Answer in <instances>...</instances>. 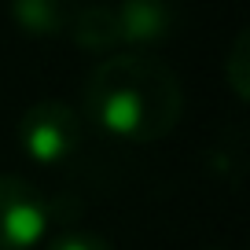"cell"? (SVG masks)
Returning <instances> with one entry per match:
<instances>
[{
	"instance_id": "cell-5",
	"label": "cell",
	"mask_w": 250,
	"mask_h": 250,
	"mask_svg": "<svg viewBox=\"0 0 250 250\" xmlns=\"http://www.w3.org/2000/svg\"><path fill=\"white\" fill-rule=\"evenodd\" d=\"M78 11H81V0H11V19L26 33H37V37L66 33Z\"/></svg>"
},
{
	"instance_id": "cell-4",
	"label": "cell",
	"mask_w": 250,
	"mask_h": 250,
	"mask_svg": "<svg viewBox=\"0 0 250 250\" xmlns=\"http://www.w3.org/2000/svg\"><path fill=\"white\" fill-rule=\"evenodd\" d=\"M110 11H114V30L122 52L158 48L173 30L169 0H118V4H110Z\"/></svg>"
},
{
	"instance_id": "cell-6",
	"label": "cell",
	"mask_w": 250,
	"mask_h": 250,
	"mask_svg": "<svg viewBox=\"0 0 250 250\" xmlns=\"http://www.w3.org/2000/svg\"><path fill=\"white\" fill-rule=\"evenodd\" d=\"M225 78L228 88L235 92V100H247L250 96V33L239 30L228 48V59H225Z\"/></svg>"
},
{
	"instance_id": "cell-8",
	"label": "cell",
	"mask_w": 250,
	"mask_h": 250,
	"mask_svg": "<svg viewBox=\"0 0 250 250\" xmlns=\"http://www.w3.org/2000/svg\"><path fill=\"white\" fill-rule=\"evenodd\" d=\"M206 250H221V247H206Z\"/></svg>"
},
{
	"instance_id": "cell-1",
	"label": "cell",
	"mask_w": 250,
	"mask_h": 250,
	"mask_svg": "<svg viewBox=\"0 0 250 250\" xmlns=\"http://www.w3.org/2000/svg\"><path fill=\"white\" fill-rule=\"evenodd\" d=\"M85 110L103 133L151 144L177 129L184 92L169 62L151 52H114L85 78Z\"/></svg>"
},
{
	"instance_id": "cell-7",
	"label": "cell",
	"mask_w": 250,
	"mask_h": 250,
	"mask_svg": "<svg viewBox=\"0 0 250 250\" xmlns=\"http://www.w3.org/2000/svg\"><path fill=\"white\" fill-rule=\"evenodd\" d=\"M48 250H114V247L92 232H66V235H55L48 243Z\"/></svg>"
},
{
	"instance_id": "cell-2",
	"label": "cell",
	"mask_w": 250,
	"mask_h": 250,
	"mask_svg": "<svg viewBox=\"0 0 250 250\" xmlns=\"http://www.w3.org/2000/svg\"><path fill=\"white\" fill-rule=\"evenodd\" d=\"M15 140L22 155L37 166H62L81 147V118L70 103L41 100L19 118Z\"/></svg>"
},
{
	"instance_id": "cell-3",
	"label": "cell",
	"mask_w": 250,
	"mask_h": 250,
	"mask_svg": "<svg viewBox=\"0 0 250 250\" xmlns=\"http://www.w3.org/2000/svg\"><path fill=\"white\" fill-rule=\"evenodd\" d=\"M52 225V206L26 177L0 173V250H33Z\"/></svg>"
}]
</instances>
